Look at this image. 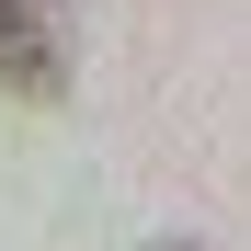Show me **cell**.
<instances>
[{
    "mask_svg": "<svg viewBox=\"0 0 251 251\" xmlns=\"http://www.w3.org/2000/svg\"><path fill=\"white\" fill-rule=\"evenodd\" d=\"M69 0H0V92L12 103H57L69 92Z\"/></svg>",
    "mask_w": 251,
    "mask_h": 251,
    "instance_id": "1",
    "label": "cell"
}]
</instances>
